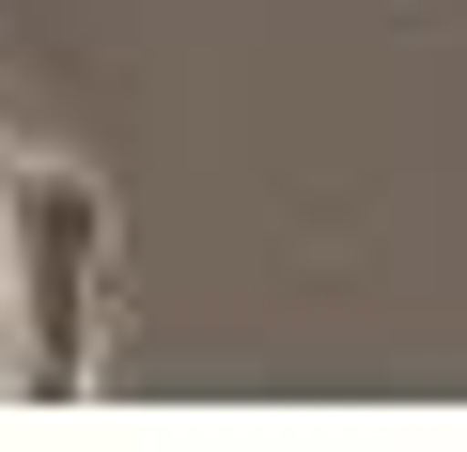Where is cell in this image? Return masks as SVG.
<instances>
[{"mask_svg": "<svg viewBox=\"0 0 467 452\" xmlns=\"http://www.w3.org/2000/svg\"><path fill=\"white\" fill-rule=\"evenodd\" d=\"M109 172L47 156V141H0V374L32 405L94 390V328H109Z\"/></svg>", "mask_w": 467, "mask_h": 452, "instance_id": "6da1fadb", "label": "cell"}]
</instances>
